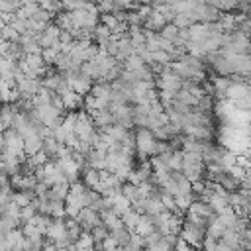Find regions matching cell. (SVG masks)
Returning <instances> with one entry per match:
<instances>
[{
  "label": "cell",
  "instance_id": "6da1fadb",
  "mask_svg": "<svg viewBox=\"0 0 251 251\" xmlns=\"http://www.w3.org/2000/svg\"><path fill=\"white\" fill-rule=\"evenodd\" d=\"M2 157H14V159H22L25 163L27 155H25V145H24V135L10 127L6 131H2Z\"/></svg>",
  "mask_w": 251,
  "mask_h": 251
},
{
  "label": "cell",
  "instance_id": "7a4b0ae2",
  "mask_svg": "<svg viewBox=\"0 0 251 251\" xmlns=\"http://www.w3.org/2000/svg\"><path fill=\"white\" fill-rule=\"evenodd\" d=\"M155 145H157V137L151 131V127H137L135 131V147H137V155L141 161L151 159V155L155 153Z\"/></svg>",
  "mask_w": 251,
  "mask_h": 251
},
{
  "label": "cell",
  "instance_id": "3957f363",
  "mask_svg": "<svg viewBox=\"0 0 251 251\" xmlns=\"http://www.w3.org/2000/svg\"><path fill=\"white\" fill-rule=\"evenodd\" d=\"M180 237H184L192 247H202L204 237H206V227H202V226H198L194 222H188L184 218V226H182Z\"/></svg>",
  "mask_w": 251,
  "mask_h": 251
},
{
  "label": "cell",
  "instance_id": "277c9868",
  "mask_svg": "<svg viewBox=\"0 0 251 251\" xmlns=\"http://www.w3.org/2000/svg\"><path fill=\"white\" fill-rule=\"evenodd\" d=\"M76 220H78V224L82 226V229H86V231H92L96 226L102 224L100 212H98L96 208H92V206H84V208L78 212Z\"/></svg>",
  "mask_w": 251,
  "mask_h": 251
},
{
  "label": "cell",
  "instance_id": "5b68a950",
  "mask_svg": "<svg viewBox=\"0 0 251 251\" xmlns=\"http://www.w3.org/2000/svg\"><path fill=\"white\" fill-rule=\"evenodd\" d=\"M37 39H39L41 47H53L61 41V27L57 24H49L47 29L37 35Z\"/></svg>",
  "mask_w": 251,
  "mask_h": 251
},
{
  "label": "cell",
  "instance_id": "8992f818",
  "mask_svg": "<svg viewBox=\"0 0 251 251\" xmlns=\"http://www.w3.org/2000/svg\"><path fill=\"white\" fill-rule=\"evenodd\" d=\"M63 104H65V110H73V112H76L78 108H84V98H82V94H78L76 90H73V88H67L63 94Z\"/></svg>",
  "mask_w": 251,
  "mask_h": 251
},
{
  "label": "cell",
  "instance_id": "52a82bcc",
  "mask_svg": "<svg viewBox=\"0 0 251 251\" xmlns=\"http://www.w3.org/2000/svg\"><path fill=\"white\" fill-rule=\"evenodd\" d=\"M167 24H169L167 16H165L163 12H159V10H155V8H153V12H151V16L145 20L143 27H145V29H153V31H161Z\"/></svg>",
  "mask_w": 251,
  "mask_h": 251
},
{
  "label": "cell",
  "instance_id": "ba28073f",
  "mask_svg": "<svg viewBox=\"0 0 251 251\" xmlns=\"http://www.w3.org/2000/svg\"><path fill=\"white\" fill-rule=\"evenodd\" d=\"M100 216H102V224H104L110 231H114V229H118V227H122V226H124L122 216H120L116 210H112V208L102 210V212H100Z\"/></svg>",
  "mask_w": 251,
  "mask_h": 251
},
{
  "label": "cell",
  "instance_id": "9c48e42d",
  "mask_svg": "<svg viewBox=\"0 0 251 251\" xmlns=\"http://www.w3.org/2000/svg\"><path fill=\"white\" fill-rule=\"evenodd\" d=\"M218 24H220V27H222V31H224V33H229V31L239 29V22H237L235 14H231V12H224V14L220 16Z\"/></svg>",
  "mask_w": 251,
  "mask_h": 251
},
{
  "label": "cell",
  "instance_id": "30bf717a",
  "mask_svg": "<svg viewBox=\"0 0 251 251\" xmlns=\"http://www.w3.org/2000/svg\"><path fill=\"white\" fill-rule=\"evenodd\" d=\"M155 229H157V227H155V222H153V218H151L149 214H141V220H139V224H137L135 231H137L139 235L147 237V235H151Z\"/></svg>",
  "mask_w": 251,
  "mask_h": 251
},
{
  "label": "cell",
  "instance_id": "8fae6325",
  "mask_svg": "<svg viewBox=\"0 0 251 251\" xmlns=\"http://www.w3.org/2000/svg\"><path fill=\"white\" fill-rule=\"evenodd\" d=\"M173 22H175L180 29H184V27L194 25V24H196V18H194V14H192V12H178V14H175Z\"/></svg>",
  "mask_w": 251,
  "mask_h": 251
},
{
  "label": "cell",
  "instance_id": "7c38bea8",
  "mask_svg": "<svg viewBox=\"0 0 251 251\" xmlns=\"http://www.w3.org/2000/svg\"><path fill=\"white\" fill-rule=\"evenodd\" d=\"M122 220H124V226H126L127 229L135 231V227H137V224H139V220H141V212H137L135 208H131V210H127V212L122 216Z\"/></svg>",
  "mask_w": 251,
  "mask_h": 251
},
{
  "label": "cell",
  "instance_id": "4fadbf2b",
  "mask_svg": "<svg viewBox=\"0 0 251 251\" xmlns=\"http://www.w3.org/2000/svg\"><path fill=\"white\" fill-rule=\"evenodd\" d=\"M161 35H163L165 39H169V41L176 43V39H178V35H180V27H178L175 22H169V24L161 29Z\"/></svg>",
  "mask_w": 251,
  "mask_h": 251
},
{
  "label": "cell",
  "instance_id": "5bb4252c",
  "mask_svg": "<svg viewBox=\"0 0 251 251\" xmlns=\"http://www.w3.org/2000/svg\"><path fill=\"white\" fill-rule=\"evenodd\" d=\"M110 233L116 237V241L120 243V247H126L127 241H129V237H131V229H127L126 226H122V227H118V229H114Z\"/></svg>",
  "mask_w": 251,
  "mask_h": 251
},
{
  "label": "cell",
  "instance_id": "9a60e30c",
  "mask_svg": "<svg viewBox=\"0 0 251 251\" xmlns=\"http://www.w3.org/2000/svg\"><path fill=\"white\" fill-rule=\"evenodd\" d=\"M2 37L8 41H20L22 33L12 25V24H2Z\"/></svg>",
  "mask_w": 251,
  "mask_h": 251
},
{
  "label": "cell",
  "instance_id": "2e32d148",
  "mask_svg": "<svg viewBox=\"0 0 251 251\" xmlns=\"http://www.w3.org/2000/svg\"><path fill=\"white\" fill-rule=\"evenodd\" d=\"M108 235H110V229H108L104 224H100V226H96V227L92 229V237H94V241H96V247H100V243H102Z\"/></svg>",
  "mask_w": 251,
  "mask_h": 251
},
{
  "label": "cell",
  "instance_id": "e0dca14e",
  "mask_svg": "<svg viewBox=\"0 0 251 251\" xmlns=\"http://www.w3.org/2000/svg\"><path fill=\"white\" fill-rule=\"evenodd\" d=\"M141 247H145V237L139 235L137 231H131V237H129L126 249H141Z\"/></svg>",
  "mask_w": 251,
  "mask_h": 251
},
{
  "label": "cell",
  "instance_id": "ac0fdd59",
  "mask_svg": "<svg viewBox=\"0 0 251 251\" xmlns=\"http://www.w3.org/2000/svg\"><path fill=\"white\" fill-rule=\"evenodd\" d=\"M100 22H102L106 27L114 29V27H116V25H118L122 20H120V18H118L114 12H106V14H102V16H100Z\"/></svg>",
  "mask_w": 251,
  "mask_h": 251
},
{
  "label": "cell",
  "instance_id": "d6986e66",
  "mask_svg": "<svg viewBox=\"0 0 251 251\" xmlns=\"http://www.w3.org/2000/svg\"><path fill=\"white\" fill-rule=\"evenodd\" d=\"M59 53H61V51H59L57 47H43V51H41V55H43V59H45L47 65H55Z\"/></svg>",
  "mask_w": 251,
  "mask_h": 251
}]
</instances>
